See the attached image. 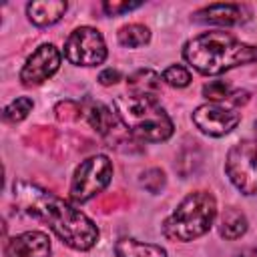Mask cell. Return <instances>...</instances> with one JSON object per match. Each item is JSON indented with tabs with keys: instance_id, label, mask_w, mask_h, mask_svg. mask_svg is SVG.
<instances>
[{
	"instance_id": "cell-1",
	"label": "cell",
	"mask_w": 257,
	"mask_h": 257,
	"mask_svg": "<svg viewBox=\"0 0 257 257\" xmlns=\"http://www.w3.org/2000/svg\"><path fill=\"white\" fill-rule=\"evenodd\" d=\"M14 201L22 213L46 223L68 247L76 251H88L96 245L100 233L94 221L54 193L28 181H16Z\"/></svg>"
},
{
	"instance_id": "cell-2",
	"label": "cell",
	"mask_w": 257,
	"mask_h": 257,
	"mask_svg": "<svg viewBox=\"0 0 257 257\" xmlns=\"http://www.w3.org/2000/svg\"><path fill=\"white\" fill-rule=\"evenodd\" d=\"M183 58L197 72L217 76L235 66L257 62V46L247 44L225 30H209L185 42Z\"/></svg>"
},
{
	"instance_id": "cell-3",
	"label": "cell",
	"mask_w": 257,
	"mask_h": 257,
	"mask_svg": "<svg viewBox=\"0 0 257 257\" xmlns=\"http://www.w3.org/2000/svg\"><path fill=\"white\" fill-rule=\"evenodd\" d=\"M112 106L128 135L143 143H165L175 131L171 116L157 96L118 94Z\"/></svg>"
},
{
	"instance_id": "cell-4",
	"label": "cell",
	"mask_w": 257,
	"mask_h": 257,
	"mask_svg": "<svg viewBox=\"0 0 257 257\" xmlns=\"http://www.w3.org/2000/svg\"><path fill=\"white\" fill-rule=\"evenodd\" d=\"M217 201L209 191L189 193L163 221V235L171 241L189 243L203 237L215 223Z\"/></svg>"
},
{
	"instance_id": "cell-5",
	"label": "cell",
	"mask_w": 257,
	"mask_h": 257,
	"mask_svg": "<svg viewBox=\"0 0 257 257\" xmlns=\"http://www.w3.org/2000/svg\"><path fill=\"white\" fill-rule=\"evenodd\" d=\"M112 179V163L106 155H92L84 159L72 175L70 181V201L80 205L102 193Z\"/></svg>"
},
{
	"instance_id": "cell-6",
	"label": "cell",
	"mask_w": 257,
	"mask_h": 257,
	"mask_svg": "<svg viewBox=\"0 0 257 257\" xmlns=\"http://www.w3.org/2000/svg\"><path fill=\"white\" fill-rule=\"evenodd\" d=\"M225 173L243 195H257V143L233 145L225 157Z\"/></svg>"
},
{
	"instance_id": "cell-7",
	"label": "cell",
	"mask_w": 257,
	"mask_h": 257,
	"mask_svg": "<svg viewBox=\"0 0 257 257\" xmlns=\"http://www.w3.org/2000/svg\"><path fill=\"white\" fill-rule=\"evenodd\" d=\"M106 42L92 26L74 28L64 42V56L76 66H98L106 60Z\"/></svg>"
},
{
	"instance_id": "cell-8",
	"label": "cell",
	"mask_w": 257,
	"mask_h": 257,
	"mask_svg": "<svg viewBox=\"0 0 257 257\" xmlns=\"http://www.w3.org/2000/svg\"><path fill=\"white\" fill-rule=\"evenodd\" d=\"M193 122L201 133L209 137H225L241 122V114L233 106H225L221 102H207L195 108Z\"/></svg>"
},
{
	"instance_id": "cell-9",
	"label": "cell",
	"mask_w": 257,
	"mask_h": 257,
	"mask_svg": "<svg viewBox=\"0 0 257 257\" xmlns=\"http://www.w3.org/2000/svg\"><path fill=\"white\" fill-rule=\"evenodd\" d=\"M60 66V52L54 44H40L24 62L20 82L24 86H38L46 82Z\"/></svg>"
},
{
	"instance_id": "cell-10",
	"label": "cell",
	"mask_w": 257,
	"mask_h": 257,
	"mask_svg": "<svg viewBox=\"0 0 257 257\" xmlns=\"http://www.w3.org/2000/svg\"><path fill=\"white\" fill-rule=\"evenodd\" d=\"M50 237L42 231H24L4 243L6 257H50Z\"/></svg>"
},
{
	"instance_id": "cell-11",
	"label": "cell",
	"mask_w": 257,
	"mask_h": 257,
	"mask_svg": "<svg viewBox=\"0 0 257 257\" xmlns=\"http://www.w3.org/2000/svg\"><path fill=\"white\" fill-rule=\"evenodd\" d=\"M197 22H209V24H219V26H239L251 18V10L245 4H209L195 12L193 16Z\"/></svg>"
},
{
	"instance_id": "cell-12",
	"label": "cell",
	"mask_w": 257,
	"mask_h": 257,
	"mask_svg": "<svg viewBox=\"0 0 257 257\" xmlns=\"http://www.w3.org/2000/svg\"><path fill=\"white\" fill-rule=\"evenodd\" d=\"M80 110L82 116L88 120V124L104 139H112L118 131H124V124L120 122L116 112L98 100H84L80 104Z\"/></svg>"
},
{
	"instance_id": "cell-13",
	"label": "cell",
	"mask_w": 257,
	"mask_h": 257,
	"mask_svg": "<svg viewBox=\"0 0 257 257\" xmlns=\"http://www.w3.org/2000/svg\"><path fill=\"white\" fill-rule=\"evenodd\" d=\"M66 8L64 0H38L26 6V14L34 26H52L64 16Z\"/></svg>"
},
{
	"instance_id": "cell-14",
	"label": "cell",
	"mask_w": 257,
	"mask_h": 257,
	"mask_svg": "<svg viewBox=\"0 0 257 257\" xmlns=\"http://www.w3.org/2000/svg\"><path fill=\"white\" fill-rule=\"evenodd\" d=\"M161 82H163L161 74L155 72L153 68H139L126 78L128 92L139 96H157L161 90Z\"/></svg>"
},
{
	"instance_id": "cell-15",
	"label": "cell",
	"mask_w": 257,
	"mask_h": 257,
	"mask_svg": "<svg viewBox=\"0 0 257 257\" xmlns=\"http://www.w3.org/2000/svg\"><path fill=\"white\" fill-rule=\"evenodd\" d=\"M114 255L116 257H169L165 247H161L157 243L137 241V239H131V237H124V239L116 241Z\"/></svg>"
},
{
	"instance_id": "cell-16",
	"label": "cell",
	"mask_w": 257,
	"mask_h": 257,
	"mask_svg": "<svg viewBox=\"0 0 257 257\" xmlns=\"http://www.w3.org/2000/svg\"><path fill=\"white\" fill-rule=\"evenodd\" d=\"M247 227H249L247 215L237 207L225 209L219 217V235L225 239H239L241 235H245Z\"/></svg>"
},
{
	"instance_id": "cell-17",
	"label": "cell",
	"mask_w": 257,
	"mask_h": 257,
	"mask_svg": "<svg viewBox=\"0 0 257 257\" xmlns=\"http://www.w3.org/2000/svg\"><path fill=\"white\" fill-rule=\"evenodd\" d=\"M118 42L126 48H139V46H145L151 42V30L145 26V24H126L118 30L116 34Z\"/></svg>"
},
{
	"instance_id": "cell-18",
	"label": "cell",
	"mask_w": 257,
	"mask_h": 257,
	"mask_svg": "<svg viewBox=\"0 0 257 257\" xmlns=\"http://www.w3.org/2000/svg\"><path fill=\"white\" fill-rule=\"evenodd\" d=\"M32 106H34L32 98H28V96H18V98H14L12 102H8V104L4 106L2 118H4V122L16 124V122H20V120H24V118L28 116V112L32 110Z\"/></svg>"
},
{
	"instance_id": "cell-19",
	"label": "cell",
	"mask_w": 257,
	"mask_h": 257,
	"mask_svg": "<svg viewBox=\"0 0 257 257\" xmlns=\"http://www.w3.org/2000/svg\"><path fill=\"white\" fill-rule=\"evenodd\" d=\"M161 78H163V82H167L173 88H185L191 82V72L183 64H171L163 70Z\"/></svg>"
},
{
	"instance_id": "cell-20",
	"label": "cell",
	"mask_w": 257,
	"mask_h": 257,
	"mask_svg": "<svg viewBox=\"0 0 257 257\" xmlns=\"http://www.w3.org/2000/svg\"><path fill=\"white\" fill-rule=\"evenodd\" d=\"M231 92L233 90H231L229 82H225V80H211L209 84L203 86V96L209 98V100H213V102L227 100L231 96Z\"/></svg>"
},
{
	"instance_id": "cell-21",
	"label": "cell",
	"mask_w": 257,
	"mask_h": 257,
	"mask_svg": "<svg viewBox=\"0 0 257 257\" xmlns=\"http://www.w3.org/2000/svg\"><path fill=\"white\" fill-rule=\"evenodd\" d=\"M165 173L161 169H149L141 175V185L149 191V193H161L165 189Z\"/></svg>"
},
{
	"instance_id": "cell-22",
	"label": "cell",
	"mask_w": 257,
	"mask_h": 257,
	"mask_svg": "<svg viewBox=\"0 0 257 257\" xmlns=\"http://www.w3.org/2000/svg\"><path fill=\"white\" fill-rule=\"evenodd\" d=\"M143 2H102V10L108 14V16H118V14H124V12H131V10H137L141 8Z\"/></svg>"
},
{
	"instance_id": "cell-23",
	"label": "cell",
	"mask_w": 257,
	"mask_h": 257,
	"mask_svg": "<svg viewBox=\"0 0 257 257\" xmlns=\"http://www.w3.org/2000/svg\"><path fill=\"white\" fill-rule=\"evenodd\" d=\"M120 80V72L116 68H104L100 74H98V82L102 86H110V84H116Z\"/></svg>"
},
{
	"instance_id": "cell-24",
	"label": "cell",
	"mask_w": 257,
	"mask_h": 257,
	"mask_svg": "<svg viewBox=\"0 0 257 257\" xmlns=\"http://www.w3.org/2000/svg\"><path fill=\"white\" fill-rule=\"evenodd\" d=\"M249 100V92L247 90H233L231 92V96L227 98V102L235 108V106H239V104H245Z\"/></svg>"
},
{
	"instance_id": "cell-25",
	"label": "cell",
	"mask_w": 257,
	"mask_h": 257,
	"mask_svg": "<svg viewBox=\"0 0 257 257\" xmlns=\"http://www.w3.org/2000/svg\"><path fill=\"white\" fill-rule=\"evenodd\" d=\"M235 257H257V247H245Z\"/></svg>"
}]
</instances>
